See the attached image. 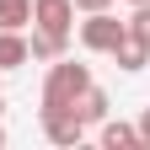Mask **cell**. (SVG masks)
Here are the masks:
<instances>
[{
    "instance_id": "1",
    "label": "cell",
    "mask_w": 150,
    "mask_h": 150,
    "mask_svg": "<svg viewBox=\"0 0 150 150\" xmlns=\"http://www.w3.org/2000/svg\"><path fill=\"white\" fill-rule=\"evenodd\" d=\"M86 86H91V70H86V64L54 59L48 81H43V112H54V107H75V97H81Z\"/></svg>"
},
{
    "instance_id": "2",
    "label": "cell",
    "mask_w": 150,
    "mask_h": 150,
    "mask_svg": "<svg viewBox=\"0 0 150 150\" xmlns=\"http://www.w3.org/2000/svg\"><path fill=\"white\" fill-rule=\"evenodd\" d=\"M123 32H129V22H118L112 11H86V22H81V43L91 48V54H112L123 43Z\"/></svg>"
},
{
    "instance_id": "3",
    "label": "cell",
    "mask_w": 150,
    "mask_h": 150,
    "mask_svg": "<svg viewBox=\"0 0 150 150\" xmlns=\"http://www.w3.org/2000/svg\"><path fill=\"white\" fill-rule=\"evenodd\" d=\"M43 134L54 145H81L86 139V118L75 107H54V112H43Z\"/></svg>"
},
{
    "instance_id": "4",
    "label": "cell",
    "mask_w": 150,
    "mask_h": 150,
    "mask_svg": "<svg viewBox=\"0 0 150 150\" xmlns=\"http://www.w3.org/2000/svg\"><path fill=\"white\" fill-rule=\"evenodd\" d=\"M32 27L70 32L75 27V0H32Z\"/></svg>"
},
{
    "instance_id": "5",
    "label": "cell",
    "mask_w": 150,
    "mask_h": 150,
    "mask_svg": "<svg viewBox=\"0 0 150 150\" xmlns=\"http://www.w3.org/2000/svg\"><path fill=\"white\" fill-rule=\"evenodd\" d=\"M64 48H70V32H48V27H32V38H27V54H32V59H43V64L64 59Z\"/></svg>"
},
{
    "instance_id": "6",
    "label": "cell",
    "mask_w": 150,
    "mask_h": 150,
    "mask_svg": "<svg viewBox=\"0 0 150 150\" xmlns=\"http://www.w3.org/2000/svg\"><path fill=\"white\" fill-rule=\"evenodd\" d=\"M112 59H118V70H145L150 64V43L134 38V32H123V43L112 48Z\"/></svg>"
},
{
    "instance_id": "7",
    "label": "cell",
    "mask_w": 150,
    "mask_h": 150,
    "mask_svg": "<svg viewBox=\"0 0 150 150\" xmlns=\"http://www.w3.org/2000/svg\"><path fill=\"white\" fill-rule=\"evenodd\" d=\"M32 54H27V38L22 32H11V27H0V70H16V64H27Z\"/></svg>"
},
{
    "instance_id": "8",
    "label": "cell",
    "mask_w": 150,
    "mask_h": 150,
    "mask_svg": "<svg viewBox=\"0 0 150 150\" xmlns=\"http://www.w3.org/2000/svg\"><path fill=\"white\" fill-rule=\"evenodd\" d=\"M75 112H81L86 123H102V118H107V91H102V86H86L81 97H75Z\"/></svg>"
},
{
    "instance_id": "9",
    "label": "cell",
    "mask_w": 150,
    "mask_h": 150,
    "mask_svg": "<svg viewBox=\"0 0 150 150\" xmlns=\"http://www.w3.org/2000/svg\"><path fill=\"white\" fill-rule=\"evenodd\" d=\"M102 145L107 150H134L139 145V123H102Z\"/></svg>"
},
{
    "instance_id": "10",
    "label": "cell",
    "mask_w": 150,
    "mask_h": 150,
    "mask_svg": "<svg viewBox=\"0 0 150 150\" xmlns=\"http://www.w3.org/2000/svg\"><path fill=\"white\" fill-rule=\"evenodd\" d=\"M27 22H32V0H0V27L22 32Z\"/></svg>"
},
{
    "instance_id": "11",
    "label": "cell",
    "mask_w": 150,
    "mask_h": 150,
    "mask_svg": "<svg viewBox=\"0 0 150 150\" xmlns=\"http://www.w3.org/2000/svg\"><path fill=\"white\" fill-rule=\"evenodd\" d=\"M129 32L150 43V6H134V16H129Z\"/></svg>"
},
{
    "instance_id": "12",
    "label": "cell",
    "mask_w": 150,
    "mask_h": 150,
    "mask_svg": "<svg viewBox=\"0 0 150 150\" xmlns=\"http://www.w3.org/2000/svg\"><path fill=\"white\" fill-rule=\"evenodd\" d=\"M112 0H75V11H107Z\"/></svg>"
},
{
    "instance_id": "13",
    "label": "cell",
    "mask_w": 150,
    "mask_h": 150,
    "mask_svg": "<svg viewBox=\"0 0 150 150\" xmlns=\"http://www.w3.org/2000/svg\"><path fill=\"white\" fill-rule=\"evenodd\" d=\"M139 145H150V107L139 112Z\"/></svg>"
},
{
    "instance_id": "14",
    "label": "cell",
    "mask_w": 150,
    "mask_h": 150,
    "mask_svg": "<svg viewBox=\"0 0 150 150\" xmlns=\"http://www.w3.org/2000/svg\"><path fill=\"white\" fill-rule=\"evenodd\" d=\"M134 6H150V0H134Z\"/></svg>"
}]
</instances>
